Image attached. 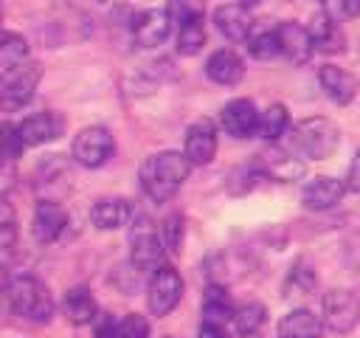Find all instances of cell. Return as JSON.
Wrapping results in <instances>:
<instances>
[{"mask_svg":"<svg viewBox=\"0 0 360 338\" xmlns=\"http://www.w3.org/2000/svg\"><path fill=\"white\" fill-rule=\"evenodd\" d=\"M188 169H191V163L183 152H174V149L155 152L141 163V172H138L141 189L146 192L149 200L166 203L180 192L183 180L188 177Z\"/></svg>","mask_w":360,"mask_h":338,"instance_id":"cell-1","label":"cell"},{"mask_svg":"<svg viewBox=\"0 0 360 338\" xmlns=\"http://www.w3.org/2000/svg\"><path fill=\"white\" fill-rule=\"evenodd\" d=\"M6 293H8L11 310L20 318H25L31 324H48L53 318V296L37 276L20 273V276L8 279Z\"/></svg>","mask_w":360,"mask_h":338,"instance_id":"cell-2","label":"cell"},{"mask_svg":"<svg viewBox=\"0 0 360 338\" xmlns=\"http://www.w3.org/2000/svg\"><path fill=\"white\" fill-rule=\"evenodd\" d=\"M340 132L329 118H304L292 127V149L301 158L309 161H323L338 149Z\"/></svg>","mask_w":360,"mask_h":338,"instance_id":"cell-3","label":"cell"},{"mask_svg":"<svg viewBox=\"0 0 360 338\" xmlns=\"http://www.w3.org/2000/svg\"><path fill=\"white\" fill-rule=\"evenodd\" d=\"M39 79H42V68L37 62H31V59L6 68L3 76H0V107L3 110L25 107L34 99Z\"/></svg>","mask_w":360,"mask_h":338,"instance_id":"cell-4","label":"cell"},{"mask_svg":"<svg viewBox=\"0 0 360 338\" xmlns=\"http://www.w3.org/2000/svg\"><path fill=\"white\" fill-rule=\"evenodd\" d=\"M163 254L166 251L160 242V231L146 214H138L129 225V262L138 270H155L158 265H163Z\"/></svg>","mask_w":360,"mask_h":338,"instance_id":"cell-5","label":"cell"},{"mask_svg":"<svg viewBox=\"0 0 360 338\" xmlns=\"http://www.w3.org/2000/svg\"><path fill=\"white\" fill-rule=\"evenodd\" d=\"M183 299V279L172 265H158L146 287V304L152 315H169Z\"/></svg>","mask_w":360,"mask_h":338,"instance_id":"cell-6","label":"cell"},{"mask_svg":"<svg viewBox=\"0 0 360 338\" xmlns=\"http://www.w3.org/2000/svg\"><path fill=\"white\" fill-rule=\"evenodd\" d=\"M115 152V141L110 135L107 127H84L76 138H73V161L87 166V169H98L104 166Z\"/></svg>","mask_w":360,"mask_h":338,"instance_id":"cell-7","label":"cell"},{"mask_svg":"<svg viewBox=\"0 0 360 338\" xmlns=\"http://www.w3.org/2000/svg\"><path fill=\"white\" fill-rule=\"evenodd\" d=\"M360 321V299L354 290L332 287L323 293V324L332 332H352Z\"/></svg>","mask_w":360,"mask_h":338,"instance_id":"cell-8","label":"cell"},{"mask_svg":"<svg viewBox=\"0 0 360 338\" xmlns=\"http://www.w3.org/2000/svg\"><path fill=\"white\" fill-rule=\"evenodd\" d=\"M183 155L188 158L191 166H205L211 163V158L217 155V127L208 118L194 121L186 130V144H183Z\"/></svg>","mask_w":360,"mask_h":338,"instance_id":"cell-9","label":"cell"},{"mask_svg":"<svg viewBox=\"0 0 360 338\" xmlns=\"http://www.w3.org/2000/svg\"><path fill=\"white\" fill-rule=\"evenodd\" d=\"M219 124L233 138H250L259 132V110L250 99H231L219 113Z\"/></svg>","mask_w":360,"mask_h":338,"instance_id":"cell-10","label":"cell"},{"mask_svg":"<svg viewBox=\"0 0 360 338\" xmlns=\"http://www.w3.org/2000/svg\"><path fill=\"white\" fill-rule=\"evenodd\" d=\"M169 31H172V20H169V11L163 8H146L132 17V39L141 48H155L166 42Z\"/></svg>","mask_w":360,"mask_h":338,"instance_id":"cell-11","label":"cell"},{"mask_svg":"<svg viewBox=\"0 0 360 338\" xmlns=\"http://www.w3.org/2000/svg\"><path fill=\"white\" fill-rule=\"evenodd\" d=\"M20 130V138L25 146H39V144H48L53 138L62 135L65 130V118L59 113H51V110H42V113H34L28 118H22L17 124Z\"/></svg>","mask_w":360,"mask_h":338,"instance_id":"cell-12","label":"cell"},{"mask_svg":"<svg viewBox=\"0 0 360 338\" xmlns=\"http://www.w3.org/2000/svg\"><path fill=\"white\" fill-rule=\"evenodd\" d=\"M65 225H68V211L56 200H39L37 203L34 220H31V234H34L37 242L48 245V242L59 239Z\"/></svg>","mask_w":360,"mask_h":338,"instance_id":"cell-13","label":"cell"},{"mask_svg":"<svg viewBox=\"0 0 360 338\" xmlns=\"http://www.w3.org/2000/svg\"><path fill=\"white\" fill-rule=\"evenodd\" d=\"M214 25L217 31L231 39V42H245L250 37V28H253V20H250V11L248 6L242 3H225L214 11Z\"/></svg>","mask_w":360,"mask_h":338,"instance_id":"cell-14","label":"cell"},{"mask_svg":"<svg viewBox=\"0 0 360 338\" xmlns=\"http://www.w3.org/2000/svg\"><path fill=\"white\" fill-rule=\"evenodd\" d=\"M340 197H343V183L338 177H329V175L312 177L301 192V203L309 211H329L340 203Z\"/></svg>","mask_w":360,"mask_h":338,"instance_id":"cell-15","label":"cell"},{"mask_svg":"<svg viewBox=\"0 0 360 338\" xmlns=\"http://www.w3.org/2000/svg\"><path fill=\"white\" fill-rule=\"evenodd\" d=\"M318 84L321 90L335 101V104H349L357 96V76L338 68V65H321L318 70Z\"/></svg>","mask_w":360,"mask_h":338,"instance_id":"cell-16","label":"cell"},{"mask_svg":"<svg viewBox=\"0 0 360 338\" xmlns=\"http://www.w3.org/2000/svg\"><path fill=\"white\" fill-rule=\"evenodd\" d=\"M307 34H309L315 51H323V54H340V51L346 48L343 28H340L338 20L329 17L326 11H321V14L312 17V23L307 25Z\"/></svg>","mask_w":360,"mask_h":338,"instance_id":"cell-17","label":"cell"},{"mask_svg":"<svg viewBox=\"0 0 360 338\" xmlns=\"http://www.w3.org/2000/svg\"><path fill=\"white\" fill-rule=\"evenodd\" d=\"M205 73L217 84H236L245 76V62H242V56L233 48H219V51H214L208 56Z\"/></svg>","mask_w":360,"mask_h":338,"instance_id":"cell-18","label":"cell"},{"mask_svg":"<svg viewBox=\"0 0 360 338\" xmlns=\"http://www.w3.org/2000/svg\"><path fill=\"white\" fill-rule=\"evenodd\" d=\"M129 217H132V206L124 197H101L90 208V220L101 231H115V228L127 225Z\"/></svg>","mask_w":360,"mask_h":338,"instance_id":"cell-19","label":"cell"},{"mask_svg":"<svg viewBox=\"0 0 360 338\" xmlns=\"http://www.w3.org/2000/svg\"><path fill=\"white\" fill-rule=\"evenodd\" d=\"M276 34H278L281 54H284L290 62H295V65L307 62L309 54L315 51V48H312V39H309V34H307V28L298 25V23H292V20L281 23V25L276 28Z\"/></svg>","mask_w":360,"mask_h":338,"instance_id":"cell-20","label":"cell"},{"mask_svg":"<svg viewBox=\"0 0 360 338\" xmlns=\"http://www.w3.org/2000/svg\"><path fill=\"white\" fill-rule=\"evenodd\" d=\"M259 172L270 175L276 180H298L304 175V161H298L295 155L284 152V149H270L259 158Z\"/></svg>","mask_w":360,"mask_h":338,"instance_id":"cell-21","label":"cell"},{"mask_svg":"<svg viewBox=\"0 0 360 338\" xmlns=\"http://www.w3.org/2000/svg\"><path fill=\"white\" fill-rule=\"evenodd\" d=\"M278 338H321V318L307 307H295L278 321Z\"/></svg>","mask_w":360,"mask_h":338,"instance_id":"cell-22","label":"cell"},{"mask_svg":"<svg viewBox=\"0 0 360 338\" xmlns=\"http://www.w3.org/2000/svg\"><path fill=\"white\" fill-rule=\"evenodd\" d=\"M62 307H65V315H68L73 324H90V321H96V315H98V304H96L93 293H90L84 284L70 287V290L65 293V299H62Z\"/></svg>","mask_w":360,"mask_h":338,"instance_id":"cell-23","label":"cell"},{"mask_svg":"<svg viewBox=\"0 0 360 338\" xmlns=\"http://www.w3.org/2000/svg\"><path fill=\"white\" fill-rule=\"evenodd\" d=\"M202 315H205V321H214V324H225L233 318V304H231V296L225 293V287H219V284L205 287Z\"/></svg>","mask_w":360,"mask_h":338,"instance_id":"cell-24","label":"cell"},{"mask_svg":"<svg viewBox=\"0 0 360 338\" xmlns=\"http://www.w3.org/2000/svg\"><path fill=\"white\" fill-rule=\"evenodd\" d=\"M290 127V113L284 104H270L264 113H259V132L267 141H278Z\"/></svg>","mask_w":360,"mask_h":338,"instance_id":"cell-25","label":"cell"},{"mask_svg":"<svg viewBox=\"0 0 360 338\" xmlns=\"http://www.w3.org/2000/svg\"><path fill=\"white\" fill-rule=\"evenodd\" d=\"M205 45V28H202V17L180 23L177 25V51L183 56H194L200 54V48Z\"/></svg>","mask_w":360,"mask_h":338,"instance_id":"cell-26","label":"cell"},{"mask_svg":"<svg viewBox=\"0 0 360 338\" xmlns=\"http://www.w3.org/2000/svg\"><path fill=\"white\" fill-rule=\"evenodd\" d=\"M264 321H267V310H264V304H259V301H248V304H242L239 310H233V324H236V332H239V335H253V332H259V330L264 327Z\"/></svg>","mask_w":360,"mask_h":338,"instance_id":"cell-27","label":"cell"},{"mask_svg":"<svg viewBox=\"0 0 360 338\" xmlns=\"http://www.w3.org/2000/svg\"><path fill=\"white\" fill-rule=\"evenodd\" d=\"M28 59V42L14 34V31H3L0 28V68H11V65H20Z\"/></svg>","mask_w":360,"mask_h":338,"instance_id":"cell-28","label":"cell"},{"mask_svg":"<svg viewBox=\"0 0 360 338\" xmlns=\"http://www.w3.org/2000/svg\"><path fill=\"white\" fill-rule=\"evenodd\" d=\"M245 42H248V51H250V56H253V59H273V56H278V54H281V45H278V34H276V28L256 31V34H250Z\"/></svg>","mask_w":360,"mask_h":338,"instance_id":"cell-29","label":"cell"},{"mask_svg":"<svg viewBox=\"0 0 360 338\" xmlns=\"http://www.w3.org/2000/svg\"><path fill=\"white\" fill-rule=\"evenodd\" d=\"M183 231H186V225H183V214H177V211L166 214V217H163V225H160V242H163V251L177 254L180 245H183Z\"/></svg>","mask_w":360,"mask_h":338,"instance_id":"cell-30","label":"cell"},{"mask_svg":"<svg viewBox=\"0 0 360 338\" xmlns=\"http://www.w3.org/2000/svg\"><path fill=\"white\" fill-rule=\"evenodd\" d=\"M17 242V211L8 200L0 197V251Z\"/></svg>","mask_w":360,"mask_h":338,"instance_id":"cell-31","label":"cell"},{"mask_svg":"<svg viewBox=\"0 0 360 338\" xmlns=\"http://www.w3.org/2000/svg\"><path fill=\"white\" fill-rule=\"evenodd\" d=\"M166 11H169V20L180 25V23H188V20L202 17V3L200 0H172Z\"/></svg>","mask_w":360,"mask_h":338,"instance_id":"cell-32","label":"cell"},{"mask_svg":"<svg viewBox=\"0 0 360 338\" xmlns=\"http://www.w3.org/2000/svg\"><path fill=\"white\" fill-rule=\"evenodd\" d=\"M315 287V273H312V268L301 259V262H295V268L290 270V279H287V290H298V293H309Z\"/></svg>","mask_w":360,"mask_h":338,"instance_id":"cell-33","label":"cell"},{"mask_svg":"<svg viewBox=\"0 0 360 338\" xmlns=\"http://www.w3.org/2000/svg\"><path fill=\"white\" fill-rule=\"evenodd\" d=\"M0 144H3L8 161H17V158L22 155V149H25V144H22V138H20V130H17L14 124H3V127H0Z\"/></svg>","mask_w":360,"mask_h":338,"instance_id":"cell-34","label":"cell"},{"mask_svg":"<svg viewBox=\"0 0 360 338\" xmlns=\"http://www.w3.org/2000/svg\"><path fill=\"white\" fill-rule=\"evenodd\" d=\"M118 332L121 338H149V321L138 313H129L118 321Z\"/></svg>","mask_w":360,"mask_h":338,"instance_id":"cell-35","label":"cell"},{"mask_svg":"<svg viewBox=\"0 0 360 338\" xmlns=\"http://www.w3.org/2000/svg\"><path fill=\"white\" fill-rule=\"evenodd\" d=\"M326 14L335 20H352L360 17V0H323Z\"/></svg>","mask_w":360,"mask_h":338,"instance_id":"cell-36","label":"cell"},{"mask_svg":"<svg viewBox=\"0 0 360 338\" xmlns=\"http://www.w3.org/2000/svg\"><path fill=\"white\" fill-rule=\"evenodd\" d=\"M93 338H121V332H118V318H112V315H96Z\"/></svg>","mask_w":360,"mask_h":338,"instance_id":"cell-37","label":"cell"},{"mask_svg":"<svg viewBox=\"0 0 360 338\" xmlns=\"http://www.w3.org/2000/svg\"><path fill=\"white\" fill-rule=\"evenodd\" d=\"M197 338H231L228 335V330H225V324H214V321H202V327H200V335Z\"/></svg>","mask_w":360,"mask_h":338,"instance_id":"cell-38","label":"cell"},{"mask_svg":"<svg viewBox=\"0 0 360 338\" xmlns=\"http://www.w3.org/2000/svg\"><path fill=\"white\" fill-rule=\"evenodd\" d=\"M349 189L360 194V149L354 152V158H352V166H349Z\"/></svg>","mask_w":360,"mask_h":338,"instance_id":"cell-39","label":"cell"},{"mask_svg":"<svg viewBox=\"0 0 360 338\" xmlns=\"http://www.w3.org/2000/svg\"><path fill=\"white\" fill-rule=\"evenodd\" d=\"M6 287H8V273H6V268L0 265V293H3Z\"/></svg>","mask_w":360,"mask_h":338,"instance_id":"cell-40","label":"cell"},{"mask_svg":"<svg viewBox=\"0 0 360 338\" xmlns=\"http://www.w3.org/2000/svg\"><path fill=\"white\" fill-rule=\"evenodd\" d=\"M6 161H8V158H6V149H3V144H0V166H3Z\"/></svg>","mask_w":360,"mask_h":338,"instance_id":"cell-41","label":"cell"},{"mask_svg":"<svg viewBox=\"0 0 360 338\" xmlns=\"http://www.w3.org/2000/svg\"><path fill=\"white\" fill-rule=\"evenodd\" d=\"M98 3H104V0H98Z\"/></svg>","mask_w":360,"mask_h":338,"instance_id":"cell-42","label":"cell"}]
</instances>
